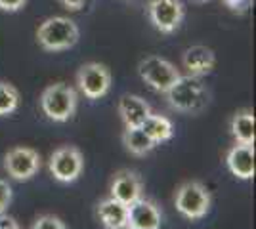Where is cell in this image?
Masks as SVG:
<instances>
[{"label":"cell","mask_w":256,"mask_h":229,"mask_svg":"<svg viewBox=\"0 0 256 229\" xmlns=\"http://www.w3.org/2000/svg\"><path fill=\"white\" fill-rule=\"evenodd\" d=\"M164 98L174 111L186 113V115H197L206 109L210 94H208V88L204 86L203 78L180 75L176 78V82L164 92Z\"/></svg>","instance_id":"obj_1"},{"label":"cell","mask_w":256,"mask_h":229,"mask_svg":"<svg viewBox=\"0 0 256 229\" xmlns=\"http://www.w3.org/2000/svg\"><path fill=\"white\" fill-rule=\"evenodd\" d=\"M78 25L71 17L52 15L36 27V42L44 52H65L78 42Z\"/></svg>","instance_id":"obj_2"},{"label":"cell","mask_w":256,"mask_h":229,"mask_svg":"<svg viewBox=\"0 0 256 229\" xmlns=\"http://www.w3.org/2000/svg\"><path fill=\"white\" fill-rule=\"evenodd\" d=\"M40 109L44 117L54 122H67L75 117L78 107V94L67 82H54L40 94Z\"/></svg>","instance_id":"obj_3"},{"label":"cell","mask_w":256,"mask_h":229,"mask_svg":"<svg viewBox=\"0 0 256 229\" xmlns=\"http://www.w3.org/2000/svg\"><path fill=\"white\" fill-rule=\"evenodd\" d=\"M210 205H212V195L208 187L197 180L184 182L174 193V207L180 212V216L190 222L204 218L210 210Z\"/></svg>","instance_id":"obj_4"},{"label":"cell","mask_w":256,"mask_h":229,"mask_svg":"<svg viewBox=\"0 0 256 229\" xmlns=\"http://www.w3.org/2000/svg\"><path fill=\"white\" fill-rule=\"evenodd\" d=\"M138 75L151 90L164 94L176 82V78L182 73L172 61H168V59H164V57H160L157 54H151L146 55L138 63Z\"/></svg>","instance_id":"obj_5"},{"label":"cell","mask_w":256,"mask_h":229,"mask_svg":"<svg viewBox=\"0 0 256 229\" xmlns=\"http://www.w3.org/2000/svg\"><path fill=\"white\" fill-rule=\"evenodd\" d=\"M48 170L56 182L60 184H73L84 170V157L82 151L75 145H62L48 159Z\"/></svg>","instance_id":"obj_6"},{"label":"cell","mask_w":256,"mask_h":229,"mask_svg":"<svg viewBox=\"0 0 256 229\" xmlns=\"http://www.w3.org/2000/svg\"><path fill=\"white\" fill-rule=\"evenodd\" d=\"M113 76L109 67L100 61H88L76 71V88L86 99L106 98L111 90Z\"/></svg>","instance_id":"obj_7"},{"label":"cell","mask_w":256,"mask_h":229,"mask_svg":"<svg viewBox=\"0 0 256 229\" xmlns=\"http://www.w3.org/2000/svg\"><path fill=\"white\" fill-rule=\"evenodd\" d=\"M146 13L159 33L172 34L180 29L186 17V8L182 0H148Z\"/></svg>","instance_id":"obj_8"},{"label":"cell","mask_w":256,"mask_h":229,"mask_svg":"<svg viewBox=\"0 0 256 229\" xmlns=\"http://www.w3.org/2000/svg\"><path fill=\"white\" fill-rule=\"evenodd\" d=\"M42 166V159L36 149L27 147V145H18L8 149L4 155V170L16 182H27Z\"/></svg>","instance_id":"obj_9"},{"label":"cell","mask_w":256,"mask_h":229,"mask_svg":"<svg viewBox=\"0 0 256 229\" xmlns=\"http://www.w3.org/2000/svg\"><path fill=\"white\" fill-rule=\"evenodd\" d=\"M109 197L117 199L122 205H132L144 197V182L134 170H118L109 186Z\"/></svg>","instance_id":"obj_10"},{"label":"cell","mask_w":256,"mask_h":229,"mask_svg":"<svg viewBox=\"0 0 256 229\" xmlns=\"http://www.w3.org/2000/svg\"><path fill=\"white\" fill-rule=\"evenodd\" d=\"M162 212L155 201L140 197L136 203L128 205V228L130 229H160Z\"/></svg>","instance_id":"obj_11"},{"label":"cell","mask_w":256,"mask_h":229,"mask_svg":"<svg viewBox=\"0 0 256 229\" xmlns=\"http://www.w3.org/2000/svg\"><path fill=\"white\" fill-rule=\"evenodd\" d=\"M254 143H235L226 153L228 170L239 180L254 178Z\"/></svg>","instance_id":"obj_12"},{"label":"cell","mask_w":256,"mask_h":229,"mask_svg":"<svg viewBox=\"0 0 256 229\" xmlns=\"http://www.w3.org/2000/svg\"><path fill=\"white\" fill-rule=\"evenodd\" d=\"M214 65H216V55L212 48L203 44H193L182 54V67L186 69V75L203 78L212 73Z\"/></svg>","instance_id":"obj_13"},{"label":"cell","mask_w":256,"mask_h":229,"mask_svg":"<svg viewBox=\"0 0 256 229\" xmlns=\"http://www.w3.org/2000/svg\"><path fill=\"white\" fill-rule=\"evenodd\" d=\"M117 113L124 128H140L144 124V120L150 117L151 113V105L142 98V96H136V94H124L120 96L117 103Z\"/></svg>","instance_id":"obj_14"},{"label":"cell","mask_w":256,"mask_h":229,"mask_svg":"<svg viewBox=\"0 0 256 229\" xmlns=\"http://www.w3.org/2000/svg\"><path fill=\"white\" fill-rule=\"evenodd\" d=\"M96 214L106 229H120L128 226V207L113 197L102 199L98 203Z\"/></svg>","instance_id":"obj_15"},{"label":"cell","mask_w":256,"mask_h":229,"mask_svg":"<svg viewBox=\"0 0 256 229\" xmlns=\"http://www.w3.org/2000/svg\"><path fill=\"white\" fill-rule=\"evenodd\" d=\"M254 113L252 109L237 111L230 120V130L234 136L235 143H254Z\"/></svg>","instance_id":"obj_16"},{"label":"cell","mask_w":256,"mask_h":229,"mask_svg":"<svg viewBox=\"0 0 256 229\" xmlns=\"http://www.w3.org/2000/svg\"><path fill=\"white\" fill-rule=\"evenodd\" d=\"M120 138H122L124 149H126L132 157H146V155H150V153L157 147L155 142L151 140L146 132L142 130V126H140V128H124Z\"/></svg>","instance_id":"obj_17"},{"label":"cell","mask_w":256,"mask_h":229,"mask_svg":"<svg viewBox=\"0 0 256 229\" xmlns=\"http://www.w3.org/2000/svg\"><path fill=\"white\" fill-rule=\"evenodd\" d=\"M142 130L146 132L151 140L155 142V145H160V143H164V142H170L172 136H174L172 120L166 119L164 115H159V113H151L150 117L144 120Z\"/></svg>","instance_id":"obj_18"},{"label":"cell","mask_w":256,"mask_h":229,"mask_svg":"<svg viewBox=\"0 0 256 229\" xmlns=\"http://www.w3.org/2000/svg\"><path fill=\"white\" fill-rule=\"evenodd\" d=\"M20 90L10 82H0V117H10L20 107Z\"/></svg>","instance_id":"obj_19"},{"label":"cell","mask_w":256,"mask_h":229,"mask_svg":"<svg viewBox=\"0 0 256 229\" xmlns=\"http://www.w3.org/2000/svg\"><path fill=\"white\" fill-rule=\"evenodd\" d=\"M31 229H67L64 224V220L54 216V214H42L32 222Z\"/></svg>","instance_id":"obj_20"},{"label":"cell","mask_w":256,"mask_h":229,"mask_svg":"<svg viewBox=\"0 0 256 229\" xmlns=\"http://www.w3.org/2000/svg\"><path fill=\"white\" fill-rule=\"evenodd\" d=\"M12 197H14V191L8 182L0 180V216L8 210V207L12 205Z\"/></svg>","instance_id":"obj_21"},{"label":"cell","mask_w":256,"mask_h":229,"mask_svg":"<svg viewBox=\"0 0 256 229\" xmlns=\"http://www.w3.org/2000/svg\"><path fill=\"white\" fill-rule=\"evenodd\" d=\"M27 0H0V10L8 11V13H16L25 8Z\"/></svg>","instance_id":"obj_22"},{"label":"cell","mask_w":256,"mask_h":229,"mask_svg":"<svg viewBox=\"0 0 256 229\" xmlns=\"http://www.w3.org/2000/svg\"><path fill=\"white\" fill-rule=\"evenodd\" d=\"M64 8H67L69 11H78L82 10L86 4H88V0H58Z\"/></svg>","instance_id":"obj_23"},{"label":"cell","mask_w":256,"mask_h":229,"mask_svg":"<svg viewBox=\"0 0 256 229\" xmlns=\"http://www.w3.org/2000/svg\"><path fill=\"white\" fill-rule=\"evenodd\" d=\"M0 229H22V228H20V224L12 218V216L2 214L0 216Z\"/></svg>","instance_id":"obj_24"},{"label":"cell","mask_w":256,"mask_h":229,"mask_svg":"<svg viewBox=\"0 0 256 229\" xmlns=\"http://www.w3.org/2000/svg\"><path fill=\"white\" fill-rule=\"evenodd\" d=\"M226 2H228V4H230V6H234V8H237V4H239V2H241V0H226Z\"/></svg>","instance_id":"obj_25"},{"label":"cell","mask_w":256,"mask_h":229,"mask_svg":"<svg viewBox=\"0 0 256 229\" xmlns=\"http://www.w3.org/2000/svg\"><path fill=\"white\" fill-rule=\"evenodd\" d=\"M120 229H130V228H128V226H124V228H120Z\"/></svg>","instance_id":"obj_26"}]
</instances>
